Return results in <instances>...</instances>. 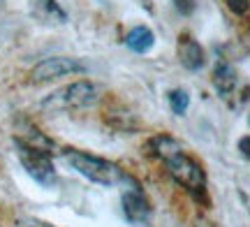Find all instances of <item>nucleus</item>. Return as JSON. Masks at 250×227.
I'll return each instance as SVG.
<instances>
[{
  "label": "nucleus",
  "instance_id": "f257e3e1",
  "mask_svg": "<svg viewBox=\"0 0 250 227\" xmlns=\"http://www.w3.org/2000/svg\"><path fill=\"white\" fill-rule=\"evenodd\" d=\"M151 146H153V151H155V155L167 165V169H169L174 181L179 183V186H183L188 192H192L195 197L204 195V190H206L204 167L188 153L186 146L181 144L179 139H174L169 135H160L153 139Z\"/></svg>",
  "mask_w": 250,
  "mask_h": 227
},
{
  "label": "nucleus",
  "instance_id": "f03ea898",
  "mask_svg": "<svg viewBox=\"0 0 250 227\" xmlns=\"http://www.w3.org/2000/svg\"><path fill=\"white\" fill-rule=\"evenodd\" d=\"M62 158L81 176H86V179H90V181H95V183H102V186H116V183H123L127 179V174L118 165L109 163L104 158H98V155L77 151V148H65Z\"/></svg>",
  "mask_w": 250,
  "mask_h": 227
},
{
  "label": "nucleus",
  "instance_id": "7ed1b4c3",
  "mask_svg": "<svg viewBox=\"0 0 250 227\" xmlns=\"http://www.w3.org/2000/svg\"><path fill=\"white\" fill-rule=\"evenodd\" d=\"M98 102V88L90 82H74L65 88L46 95L40 102V107L46 111H67V109H83Z\"/></svg>",
  "mask_w": 250,
  "mask_h": 227
},
{
  "label": "nucleus",
  "instance_id": "20e7f679",
  "mask_svg": "<svg viewBox=\"0 0 250 227\" xmlns=\"http://www.w3.org/2000/svg\"><path fill=\"white\" fill-rule=\"evenodd\" d=\"M14 148H17V155L23 169H26L37 183L42 186H51L56 181V169H54V163H51V155L49 151L40 148V146H33L28 144L23 137H17L14 139Z\"/></svg>",
  "mask_w": 250,
  "mask_h": 227
},
{
  "label": "nucleus",
  "instance_id": "39448f33",
  "mask_svg": "<svg viewBox=\"0 0 250 227\" xmlns=\"http://www.w3.org/2000/svg\"><path fill=\"white\" fill-rule=\"evenodd\" d=\"M125 181H127V179H125ZM123 211H125V216H127V220L134 223V225H144V223H148V218H151V204L146 200L142 186L134 181V179H130V188L125 186Z\"/></svg>",
  "mask_w": 250,
  "mask_h": 227
},
{
  "label": "nucleus",
  "instance_id": "423d86ee",
  "mask_svg": "<svg viewBox=\"0 0 250 227\" xmlns=\"http://www.w3.org/2000/svg\"><path fill=\"white\" fill-rule=\"evenodd\" d=\"M86 67L81 63H77L74 58H65V56H56V58H44L42 63L35 65L33 70V82H51L65 74H74V72H83Z\"/></svg>",
  "mask_w": 250,
  "mask_h": 227
},
{
  "label": "nucleus",
  "instance_id": "0eeeda50",
  "mask_svg": "<svg viewBox=\"0 0 250 227\" xmlns=\"http://www.w3.org/2000/svg\"><path fill=\"white\" fill-rule=\"evenodd\" d=\"M153 42H155V35H153L151 28H146V26L132 28V30L127 33V37H125L127 49L134 51V54H146V51L153 46Z\"/></svg>",
  "mask_w": 250,
  "mask_h": 227
},
{
  "label": "nucleus",
  "instance_id": "6e6552de",
  "mask_svg": "<svg viewBox=\"0 0 250 227\" xmlns=\"http://www.w3.org/2000/svg\"><path fill=\"white\" fill-rule=\"evenodd\" d=\"M181 63L188 70H199L204 65V51H202V46L197 44L195 40H190L188 35L181 37Z\"/></svg>",
  "mask_w": 250,
  "mask_h": 227
},
{
  "label": "nucleus",
  "instance_id": "1a4fd4ad",
  "mask_svg": "<svg viewBox=\"0 0 250 227\" xmlns=\"http://www.w3.org/2000/svg\"><path fill=\"white\" fill-rule=\"evenodd\" d=\"M213 82H215L218 93H223V95L232 93L234 88H236V72H234V67L227 63H218L215 74H213Z\"/></svg>",
  "mask_w": 250,
  "mask_h": 227
},
{
  "label": "nucleus",
  "instance_id": "9d476101",
  "mask_svg": "<svg viewBox=\"0 0 250 227\" xmlns=\"http://www.w3.org/2000/svg\"><path fill=\"white\" fill-rule=\"evenodd\" d=\"M169 104H171V109H174V114H186L188 109V104H190V98H188V93L186 91H171L169 93Z\"/></svg>",
  "mask_w": 250,
  "mask_h": 227
},
{
  "label": "nucleus",
  "instance_id": "9b49d317",
  "mask_svg": "<svg viewBox=\"0 0 250 227\" xmlns=\"http://www.w3.org/2000/svg\"><path fill=\"white\" fill-rule=\"evenodd\" d=\"M227 5L234 14H246L248 12V0H227Z\"/></svg>",
  "mask_w": 250,
  "mask_h": 227
},
{
  "label": "nucleus",
  "instance_id": "f8f14e48",
  "mask_svg": "<svg viewBox=\"0 0 250 227\" xmlns=\"http://www.w3.org/2000/svg\"><path fill=\"white\" fill-rule=\"evenodd\" d=\"M174 2H176L179 12H183V14H190L195 9V0H174Z\"/></svg>",
  "mask_w": 250,
  "mask_h": 227
},
{
  "label": "nucleus",
  "instance_id": "ddd939ff",
  "mask_svg": "<svg viewBox=\"0 0 250 227\" xmlns=\"http://www.w3.org/2000/svg\"><path fill=\"white\" fill-rule=\"evenodd\" d=\"M19 227H51V225L40 223V220H21V223H19Z\"/></svg>",
  "mask_w": 250,
  "mask_h": 227
},
{
  "label": "nucleus",
  "instance_id": "4468645a",
  "mask_svg": "<svg viewBox=\"0 0 250 227\" xmlns=\"http://www.w3.org/2000/svg\"><path fill=\"white\" fill-rule=\"evenodd\" d=\"M248 137H241V142H239V146H241V155L243 158H246V160H248V155H250V151H248Z\"/></svg>",
  "mask_w": 250,
  "mask_h": 227
}]
</instances>
